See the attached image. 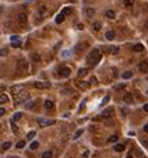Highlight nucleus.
<instances>
[{"mask_svg":"<svg viewBox=\"0 0 148 158\" xmlns=\"http://www.w3.org/2000/svg\"><path fill=\"white\" fill-rule=\"evenodd\" d=\"M99 60H100V50L99 49H94L91 53L87 56V61L89 63V64H92V65L98 64Z\"/></svg>","mask_w":148,"mask_h":158,"instance_id":"f257e3e1","label":"nucleus"},{"mask_svg":"<svg viewBox=\"0 0 148 158\" xmlns=\"http://www.w3.org/2000/svg\"><path fill=\"white\" fill-rule=\"evenodd\" d=\"M30 97V94L28 93H20L19 94V96H16V98H15V102H16V104H21V102H24V101L27 100V98Z\"/></svg>","mask_w":148,"mask_h":158,"instance_id":"f03ea898","label":"nucleus"},{"mask_svg":"<svg viewBox=\"0 0 148 158\" xmlns=\"http://www.w3.org/2000/svg\"><path fill=\"white\" fill-rule=\"evenodd\" d=\"M23 89H24L23 85H14V86L11 88V92L14 94H16V96H19L20 93H23Z\"/></svg>","mask_w":148,"mask_h":158,"instance_id":"7ed1b4c3","label":"nucleus"},{"mask_svg":"<svg viewBox=\"0 0 148 158\" xmlns=\"http://www.w3.org/2000/svg\"><path fill=\"white\" fill-rule=\"evenodd\" d=\"M19 69H20L21 72H28V61L25 60H20L19 61Z\"/></svg>","mask_w":148,"mask_h":158,"instance_id":"20e7f679","label":"nucleus"},{"mask_svg":"<svg viewBox=\"0 0 148 158\" xmlns=\"http://www.w3.org/2000/svg\"><path fill=\"white\" fill-rule=\"evenodd\" d=\"M17 23L24 27V25L27 24V15L25 14H19V16H17Z\"/></svg>","mask_w":148,"mask_h":158,"instance_id":"39448f33","label":"nucleus"},{"mask_svg":"<svg viewBox=\"0 0 148 158\" xmlns=\"http://www.w3.org/2000/svg\"><path fill=\"white\" fill-rule=\"evenodd\" d=\"M37 122H39V125H41V126H48V125L55 124L54 120H45V118H39Z\"/></svg>","mask_w":148,"mask_h":158,"instance_id":"423d86ee","label":"nucleus"},{"mask_svg":"<svg viewBox=\"0 0 148 158\" xmlns=\"http://www.w3.org/2000/svg\"><path fill=\"white\" fill-rule=\"evenodd\" d=\"M139 69H140V72H143V73H148V63L147 61H141L140 64H139Z\"/></svg>","mask_w":148,"mask_h":158,"instance_id":"0eeeda50","label":"nucleus"},{"mask_svg":"<svg viewBox=\"0 0 148 158\" xmlns=\"http://www.w3.org/2000/svg\"><path fill=\"white\" fill-rule=\"evenodd\" d=\"M69 73H71V69L69 68H63L60 71V76L61 77H68L69 76Z\"/></svg>","mask_w":148,"mask_h":158,"instance_id":"6e6552de","label":"nucleus"},{"mask_svg":"<svg viewBox=\"0 0 148 158\" xmlns=\"http://www.w3.org/2000/svg\"><path fill=\"white\" fill-rule=\"evenodd\" d=\"M123 100H124V102H127V104H131L132 101H133V97H132L131 93H127V94H124Z\"/></svg>","mask_w":148,"mask_h":158,"instance_id":"1a4fd4ad","label":"nucleus"},{"mask_svg":"<svg viewBox=\"0 0 148 158\" xmlns=\"http://www.w3.org/2000/svg\"><path fill=\"white\" fill-rule=\"evenodd\" d=\"M105 37H107V40H113L115 39V32L113 31H108L107 33H105Z\"/></svg>","mask_w":148,"mask_h":158,"instance_id":"9d476101","label":"nucleus"},{"mask_svg":"<svg viewBox=\"0 0 148 158\" xmlns=\"http://www.w3.org/2000/svg\"><path fill=\"white\" fill-rule=\"evenodd\" d=\"M44 108H45V109H52V108H54V102L49 101V100H47L45 102H44Z\"/></svg>","mask_w":148,"mask_h":158,"instance_id":"9b49d317","label":"nucleus"},{"mask_svg":"<svg viewBox=\"0 0 148 158\" xmlns=\"http://www.w3.org/2000/svg\"><path fill=\"white\" fill-rule=\"evenodd\" d=\"M113 149L116 151H123L125 149V146H124V145H121V144H118V145H115V146H113Z\"/></svg>","mask_w":148,"mask_h":158,"instance_id":"f8f14e48","label":"nucleus"},{"mask_svg":"<svg viewBox=\"0 0 148 158\" xmlns=\"http://www.w3.org/2000/svg\"><path fill=\"white\" fill-rule=\"evenodd\" d=\"M85 74H87V69H85V68L79 69V72H78V76H79V77H84Z\"/></svg>","mask_w":148,"mask_h":158,"instance_id":"ddd939ff","label":"nucleus"},{"mask_svg":"<svg viewBox=\"0 0 148 158\" xmlns=\"http://www.w3.org/2000/svg\"><path fill=\"white\" fill-rule=\"evenodd\" d=\"M8 96L7 94H0V104H3V102H8Z\"/></svg>","mask_w":148,"mask_h":158,"instance_id":"4468645a","label":"nucleus"},{"mask_svg":"<svg viewBox=\"0 0 148 158\" xmlns=\"http://www.w3.org/2000/svg\"><path fill=\"white\" fill-rule=\"evenodd\" d=\"M111 113H112V109H107V110H104L103 113H101V117L107 118V117H109V116H111Z\"/></svg>","mask_w":148,"mask_h":158,"instance_id":"2eb2a0df","label":"nucleus"},{"mask_svg":"<svg viewBox=\"0 0 148 158\" xmlns=\"http://www.w3.org/2000/svg\"><path fill=\"white\" fill-rule=\"evenodd\" d=\"M63 21H64V15H63V14H59V15L56 16V23L60 24V23H63Z\"/></svg>","mask_w":148,"mask_h":158,"instance_id":"dca6fc26","label":"nucleus"},{"mask_svg":"<svg viewBox=\"0 0 148 158\" xmlns=\"http://www.w3.org/2000/svg\"><path fill=\"white\" fill-rule=\"evenodd\" d=\"M132 49H133L135 52H141V50H143V45H141V44H136V45H133Z\"/></svg>","mask_w":148,"mask_h":158,"instance_id":"f3484780","label":"nucleus"},{"mask_svg":"<svg viewBox=\"0 0 148 158\" xmlns=\"http://www.w3.org/2000/svg\"><path fill=\"white\" fill-rule=\"evenodd\" d=\"M34 86L36 88V89H43V88H45V85L43 84V82H40V81H37V82H35Z\"/></svg>","mask_w":148,"mask_h":158,"instance_id":"a211bd4d","label":"nucleus"},{"mask_svg":"<svg viewBox=\"0 0 148 158\" xmlns=\"http://www.w3.org/2000/svg\"><path fill=\"white\" fill-rule=\"evenodd\" d=\"M51 157H52V151H51V150L44 151L43 155H41V158H51Z\"/></svg>","mask_w":148,"mask_h":158,"instance_id":"6ab92c4d","label":"nucleus"},{"mask_svg":"<svg viewBox=\"0 0 148 158\" xmlns=\"http://www.w3.org/2000/svg\"><path fill=\"white\" fill-rule=\"evenodd\" d=\"M85 14H87V16H94L95 15V11H94V8H87V9H85Z\"/></svg>","mask_w":148,"mask_h":158,"instance_id":"aec40b11","label":"nucleus"},{"mask_svg":"<svg viewBox=\"0 0 148 158\" xmlns=\"http://www.w3.org/2000/svg\"><path fill=\"white\" fill-rule=\"evenodd\" d=\"M118 52H119V48H118V47H113V45H112V47H109V53L116 54Z\"/></svg>","mask_w":148,"mask_h":158,"instance_id":"412c9836","label":"nucleus"},{"mask_svg":"<svg viewBox=\"0 0 148 158\" xmlns=\"http://www.w3.org/2000/svg\"><path fill=\"white\" fill-rule=\"evenodd\" d=\"M10 146H11V142H10V141L3 142V145H1V149H3V150H8V149H10Z\"/></svg>","mask_w":148,"mask_h":158,"instance_id":"4be33fe9","label":"nucleus"},{"mask_svg":"<svg viewBox=\"0 0 148 158\" xmlns=\"http://www.w3.org/2000/svg\"><path fill=\"white\" fill-rule=\"evenodd\" d=\"M105 16H107L108 19H113V17H115V12H113V11H111V9H109V11H107Z\"/></svg>","mask_w":148,"mask_h":158,"instance_id":"5701e85b","label":"nucleus"},{"mask_svg":"<svg viewBox=\"0 0 148 158\" xmlns=\"http://www.w3.org/2000/svg\"><path fill=\"white\" fill-rule=\"evenodd\" d=\"M32 61H35V63H39L40 61V56L37 53H32Z\"/></svg>","mask_w":148,"mask_h":158,"instance_id":"b1692460","label":"nucleus"},{"mask_svg":"<svg viewBox=\"0 0 148 158\" xmlns=\"http://www.w3.org/2000/svg\"><path fill=\"white\" fill-rule=\"evenodd\" d=\"M79 86L83 88V89H88L89 84H87V82H84V81H80V82H79Z\"/></svg>","mask_w":148,"mask_h":158,"instance_id":"393cba45","label":"nucleus"},{"mask_svg":"<svg viewBox=\"0 0 148 158\" xmlns=\"http://www.w3.org/2000/svg\"><path fill=\"white\" fill-rule=\"evenodd\" d=\"M132 77V72H124L123 73V78H125V80H128V78Z\"/></svg>","mask_w":148,"mask_h":158,"instance_id":"a878e982","label":"nucleus"},{"mask_svg":"<svg viewBox=\"0 0 148 158\" xmlns=\"http://www.w3.org/2000/svg\"><path fill=\"white\" fill-rule=\"evenodd\" d=\"M30 148L32 149V150H35V149H37V148H39V142H36V141H35V142H32V144L30 145Z\"/></svg>","mask_w":148,"mask_h":158,"instance_id":"bb28decb","label":"nucleus"},{"mask_svg":"<svg viewBox=\"0 0 148 158\" xmlns=\"http://www.w3.org/2000/svg\"><path fill=\"white\" fill-rule=\"evenodd\" d=\"M81 134H83V129H79V130H78V131H76V133H75L74 138H75V140H76V138H79V137H80V135H81Z\"/></svg>","mask_w":148,"mask_h":158,"instance_id":"cd10ccee","label":"nucleus"},{"mask_svg":"<svg viewBox=\"0 0 148 158\" xmlns=\"http://www.w3.org/2000/svg\"><path fill=\"white\" fill-rule=\"evenodd\" d=\"M20 118H21V113H20V112L15 113V116H14V121H17V120H20Z\"/></svg>","mask_w":148,"mask_h":158,"instance_id":"c85d7f7f","label":"nucleus"},{"mask_svg":"<svg viewBox=\"0 0 148 158\" xmlns=\"http://www.w3.org/2000/svg\"><path fill=\"white\" fill-rule=\"evenodd\" d=\"M100 27H101L100 23H98V21H96V23H94V25H92V28H94L95 31H99V29H100Z\"/></svg>","mask_w":148,"mask_h":158,"instance_id":"c756f323","label":"nucleus"},{"mask_svg":"<svg viewBox=\"0 0 148 158\" xmlns=\"http://www.w3.org/2000/svg\"><path fill=\"white\" fill-rule=\"evenodd\" d=\"M16 146H17V149H23L24 146H25V142H24V141H19Z\"/></svg>","mask_w":148,"mask_h":158,"instance_id":"7c9ffc66","label":"nucleus"},{"mask_svg":"<svg viewBox=\"0 0 148 158\" xmlns=\"http://www.w3.org/2000/svg\"><path fill=\"white\" fill-rule=\"evenodd\" d=\"M61 14H63L64 16H65V15H69V14H71V8L65 7V8H64V9H63V12H61Z\"/></svg>","mask_w":148,"mask_h":158,"instance_id":"2f4dec72","label":"nucleus"},{"mask_svg":"<svg viewBox=\"0 0 148 158\" xmlns=\"http://www.w3.org/2000/svg\"><path fill=\"white\" fill-rule=\"evenodd\" d=\"M118 141V135H111L108 138V142H116Z\"/></svg>","mask_w":148,"mask_h":158,"instance_id":"473e14b6","label":"nucleus"},{"mask_svg":"<svg viewBox=\"0 0 148 158\" xmlns=\"http://www.w3.org/2000/svg\"><path fill=\"white\" fill-rule=\"evenodd\" d=\"M35 135H36V133H35V131H30V133L27 134V138H28V140H32Z\"/></svg>","mask_w":148,"mask_h":158,"instance_id":"72a5a7b5","label":"nucleus"},{"mask_svg":"<svg viewBox=\"0 0 148 158\" xmlns=\"http://www.w3.org/2000/svg\"><path fill=\"white\" fill-rule=\"evenodd\" d=\"M7 54H8V50L7 49H4V48H3V49H0V56H3V57H4V56H7Z\"/></svg>","mask_w":148,"mask_h":158,"instance_id":"f704fd0d","label":"nucleus"},{"mask_svg":"<svg viewBox=\"0 0 148 158\" xmlns=\"http://www.w3.org/2000/svg\"><path fill=\"white\" fill-rule=\"evenodd\" d=\"M24 106H25L27 109H31L32 106H34V102H32V101H30V102H25V105H24Z\"/></svg>","mask_w":148,"mask_h":158,"instance_id":"c9c22d12","label":"nucleus"},{"mask_svg":"<svg viewBox=\"0 0 148 158\" xmlns=\"http://www.w3.org/2000/svg\"><path fill=\"white\" fill-rule=\"evenodd\" d=\"M108 101H109V96H105V97L103 98V101H101V105H105Z\"/></svg>","mask_w":148,"mask_h":158,"instance_id":"e433bc0d","label":"nucleus"},{"mask_svg":"<svg viewBox=\"0 0 148 158\" xmlns=\"http://www.w3.org/2000/svg\"><path fill=\"white\" fill-rule=\"evenodd\" d=\"M124 4L127 5V7H129V5L133 4V0H124Z\"/></svg>","mask_w":148,"mask_h":158,"instance_id":"4c0bfd02","label":"nucleus"},{"mask_svg":"<svg viewBox=\"0 0 148 158\" xmlns=\"http://www.w3.org/2000/svg\"><path fill=\"white\" fill-rule=\"evenodd\" d=\"M12 47H14V48H19V47H20V41H14V43H12Z\"/></svg>","mask_w":148,"mask_h":158,"instance_id":"58836bf2","label":"nucleus"},{"mask_svg":"<svg viewBox=\"0 0 148 158\" xmlns=\"http://www.w3.org/2000/svg\"><path fill=\"white\" fill-rule=\"evenodd\" d=\"M11 40H12V43L14 41H19V36H11Z\"/></svg>","mask_w":148,"mask_h":158,"instance_id":"ea45409f","label":"nucleus"},{"mask_svg":"<svg viewBox=\"0 0 148 158\" xmlns=\"http://www.w3.org/2000/svg\"><path fill=\"white\" fill-rule=\"evenodd\" d=\"M127 113H128V109H125V108H123V109H121V114H123V116H125Z\"/></svg>","mask_w":148,"mask_h":158,"instance_id":"a19ab883","label":"nucleus"},{"mask_svg":"<svg viewBox=\"0 0 148 158\" xmlns=\"http://www.w3.org/2000/svg\"><path fill=\"white\" fill-rule=\"evenodd\" d=\"M76 28H78V29H83V28H84V25H83L81 23H79L78 25H76Z\"/></svg>","mask_w":148,"mask_h":158,"instance_id":"79ce46f5","label":"nucleus"},{"mask_svg":"<svg viewBox=\"0 0 148 158\" xmlns=\"http://www.w3.org/2000/svg\"><path fill=\"white\" fill-rule=\"evenodd\" d=\"M88 155H89V151H88V150H85L84 153H83V157H84V158H87Z\"/></svg>","mask_w":148,"mask_h":158,"instance_id":"37998d69","label":"nucleus"},{"mask_svg":"<svg viewBox=\"0 0 148 158\" xmlns=\"http://www.w3.org/2000/svg\"><path fill=\"white\" fill-rule=\"evenodd\" d=\"M4 113H5V109H4V108H0V116H3Z\"/></svg>","mask_w":148,"mask_h":158,"instance_id":"c03bdc74","label":"nucleus"},{"mask_svg":"<svg viewBox=\"0 0 148 158\" xmlns=\"http://www.w3.org/2000/svg\"><path fill=\"white\" fill-rule=\"evenodd\" d=\"M141 142H143V145H144L145 148H148V141H145V140H144V141H141Z\"/></svg>","mask_w":148,"mask_h":158,"instance_id":"a18cd8bd","label":"nucleus"},{"mask_svg":"<svg viewBox=\"0 0 148 158\" xmlns=\"http://www.w3.org/2000/svg\"><path fill=\"white\" fill-rule=\"evenodd\" d=\"M91 82H92V84H98V82H96V78H95V77L91 78Z\"/></svg>","mask_w":148,"mask_h":158,"instance_id":"49530a36","label":"nucleus"},{"mask_svg":"<svg viewBox=\"0 0 148 158\" xmlns=\"http://www.w3.org/2000/svg\"><path fill=\"white\" fill-rule=\"evenodd\" d=\"M144 131H145V133H148V124L144 126Z\"/></svg>","mask_w":148,"mask_h":158,"instance_id":"de8ad7c7","label":"nucleus"},{"mask_svg":"<svg viewBox=\"0 0 148 158\" xmlns=\"http://www.w3.org/2000/svg\"><path fill=\"white\" fill-rule=\"evenodd\" d=\"M123 88H124V85H118V86H116V89H123Z\"/></svg>","mask_w":148,"mask_h":158,"instance_id":"09e8293b","label":"nucleus"},{"mask_svg":"<svg viewBox=\"0 0 148 158\" xmlns=\"http://www.w3.org/2000/svg\"><path fill=\"white\" fill-rule=\"evenodd\" d=\"M144 110H145V112H148V104H145V105H144Z\"/></svg>","mask_w":148,"mask_h":158,"instance_id":"8fccbe9b","label":"nucleus"},{"mask_svg":"<svg viewBox=\"0 0 148 158\" xmlns=\"http://www.w3.org/2000/svg\"><path fill=\"white\" fill-rule=\"evenodd\" d=\"M127 158H133V157H131V155H128V157Z\"/></svg>","mask_w":148,"mask_h":158,"instance_id":"3c124183","label":"nucleus"},{"mask_svg":"<svg viewBox=\"0 0 148 158\" xmlns=\"http://www.w3.org/2000/svg\"><path fill=\"white\" fill-rule=\"evenodd\" d=\"M145 27H147V28H148V23H147V24H145Z\"/></svg>","mask_w":148,"mask_h":158,"instance_id":"603ef678","label":"nucleus"},{"mask_svg":"<svg viewBox=\"0 0 148 158\" xmlns=\"http://www.w3.org/2000/svg\"><path fill=\"white\" fill-rule=\"evenodd\" d=\"M11 158H19V157H11Z\"/></svg>","mask_w":148,"mask_h":158,"instance_id":"864d4df0","label":"nucleus"},{"mask_svg":"<svg viewBox=\"0 0 148 158\" xmlns=\"http://www.w3.org/2000/svg\"><path fill=\"white\" fill-rule=\"evenodd\" d=\"M71 1H74V3H75V1H76V0H71Z\"/></svg>","mask_w":148,"mask_h":158,"instance_id":"5fc2aeb1","label":"nucleus"}]
</instances>
